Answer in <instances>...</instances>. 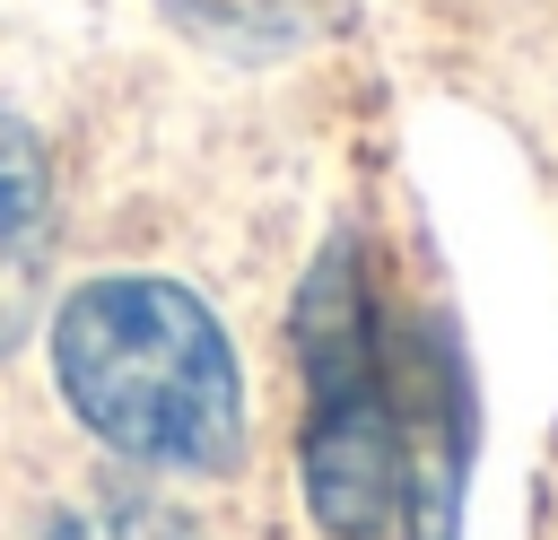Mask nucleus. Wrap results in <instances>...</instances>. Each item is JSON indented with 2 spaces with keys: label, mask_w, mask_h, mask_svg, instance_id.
Listing matches in <instances>:
<instances>
[{
  "label": "nucleus",
  "mask_w": 558,
  "mask_h": 540,
  "mask_svg": "<svg viewBox=\"0 0 558 540\" xmlns=\"http://www.w3.org/2000/svg\"><path fill=\"white\" fill-rule=\"evenodd\" d=\"M52 375L78 427L140 470H227L244 453L235 348L174 279H87L52 314Z\"/></svg>",
  "instance_id": "1"
},
{
  "label": "nucleus",
  "mask_w": 558,
  "mask_h": 540,
  "mask_svg": "<svg viewBox=\"0 0 558 540\" xmlns=\"http://www.w3.org/2000/svg\"><path fill=\"white\" fill-rule=\"evenodd\" d=\"M296 357H305V505L331 540H384L401 514V392L392 340L375 331L357 244H323L296 296Z\"/></svg>",
  "instance_id": "2"
},
{
  "label": "nucleus",
  "mask_w": 558,
  "mask_h": 540,
  "mask_svg": "<svg viewBox=\"0 0 558 540\" xmlns=\"http://www.w3.org/2000/svg\"><path fill=\"white\" fill-rule=\"evenodd\" d=\"M44 261H52V157L17 113H0V357L35 331Z\"/></svg>",
  "instance_id": "3"
},
{
  "label": "nucleus",
  "mask_w": 558,
  "mask_h": 540,
  "mask_svg": "<svg viewBox=\"0 0 558 540\" xmlns=\"http://www.w3.org/2000/svg\"><path fill=\"white\" fill-rule=\"evenodd\" d=\"M44 540H201V523L174 514V505H157V496H87Z\"/></svg>",
  "instance_id": "4"
}]
</instances>
